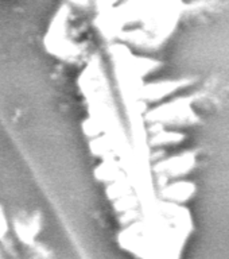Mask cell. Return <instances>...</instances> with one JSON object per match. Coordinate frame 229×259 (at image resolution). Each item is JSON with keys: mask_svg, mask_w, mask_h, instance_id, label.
Instances as JSON below:
<instances>
[{"mask_svg": "<svg viewBox=\"0 0 229 259\" xmlns=\"http://www.w3.org/2000/svg\"><path fill=\"white\" fill-rule=\"evenodd\" d=\"M73 2H78V3H108V0H73Z\"/></svg>", "mask_w": 229, "mask_h": 259, "instance_id": "cell-1", "label": "cell"}]
</instances>
